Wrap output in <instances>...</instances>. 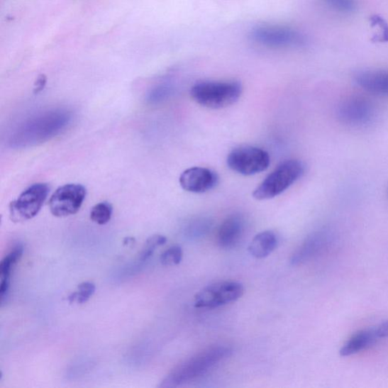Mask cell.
I'll return each instance as SVG.
<instances>
[{"instance_id":"cell-1","label":"cell","mask_w":388,"mask_h":388,"mask_svg":"<svg viewBox=\"0 0 388 388\" xmlns=\"http://www.w3.org/2000/svg\"><path fill=\"white\" fill-rule=\"evenodd\" d=\"M232 350L226 346H214L204 350L175 367L162 381L160 387L175 388L206 374L216 365L231 357Z\"/></svg>"},{"instance_id":"cell-2","label":"cell","mask_w":388,"mask_h":388,"mask_svg":"<svg viewBox=\"0 0 388 388\" xmlns=\"http://www.w3.org/2000/svg\"><path fill=\"white\" fill-rule=\"evenodd\" d=\"M243 92L235 81H207L195 84L191 90L194 101L208 109H220L235 104Z\"/></svg>"},{"instance_id":"cell-3","label":"cell","mask_w":388,"mask_h":388,"mask_svg":"<svg viewBox=\"0 0 388 388\" xmlns=\"http://www.w3.org/2000/svg\"><path fill=\"white\" fill-rule=\"evenodd\" d=\"M249 37L259 45L274 49H301L308 43L303 32L281 25L257 26L250 31Z\"/></svg>"},{"instance_id":"cell-4","label":"cell","mask_w":388,"mask_h":388,"mask_svg":"<svg viewBox=\"0 0 388 388\" xmlns=\"http://www.w3.org/2000/svg\"><path fill=\"white\" fill-rule=\"evenodd\" d=\"M302 162L291 160L281 163L254 191L253 196L257 201H266L282 194L302 176Z\"/></svg>"},{"instance_id":"cell-5","label":"cell","mask_w":388,"mask_h":388,"mask_svg":"<svg viewBox=\"0 0 388 388\" xmlns=\"http://www.w3.org/2000/svg\"><path fill=\"white\" fill-rule=\"evenodd\" d=\"M50 192L45 183L33 184L9 205L10 218L13 223H23L35 217Z\"/></svg>"},{"instance_id":"cell-6","label":"cell","mask_w":388,"mask_h":388,"mask_svg":"<svg viewBox=\"0 0 388 388\" xmlns=\"http://www.w3.org/2000/svg\"><path fill=\"white\" fill-rule=\"evenodd\" d=\"M245 292L236 282H221L210 284L194 296V306L199 309H215L239 300Z\"/></svg>"},{"instance_id":"cell-7","label":"cell","mask_w":388,"mask_h":388,"mask_svg":"<svg viewBox=\"0 0 388 388\" xmlns=\"http://www.w3.org/2000/svg\"><path fill=\"white\" fill-rule=\"evenodd\" d=\"M227 165L232 171L250 176L267 170L270 157L269 153L261 148L243 146L233 150L228 154Z\"/></svg>"},{"instance_id":"cell-8","label":"cell","mask_w":388,"mask_h":388,"mask_svg":"<svg viewBox=\"0 0 388 388\" xmlns=\"http://www.w3.org/2000/svg\"><path fill=\"white\" fill-rule=\"evenodd\" d=\"M86 194V188L82 184H69L59 187L50 199L51 214L58 218L76 214L79 211Z\"/></svg>"},{"instance_id":"cell-9","label":"cell","mask_w":388,"mask_h":388,"mask_svg":"<svg viewBox=\"0 0 388 388\" xmlns=\"http://www.w3.org/2000/svg\"><path fill=\"white\" fill-rule=\"evenodd\" d=\"M333 236L326 230L317 231L310 234L292 254L291 264L302 265L323 253L331 245Z\"/></svg>"},{"instance_id":"cell-10","label":"cell","mask_w":388,"mask_h":388,"mask_svg":"<svg viewBox=\"0 0 388 388\" xmlns=\"http://www.w3.org/2000/svg\"><path fill=\"white\" fill-rule=\"evenodd\" d=\"M337 114L343 123L348 125H363L374 115V108L368 99L361 96L349 97L340 103Z\"/></svg>"},{"instance_id":"cell-11","label":"cell","mask_w":388,"mask_h":388,"mask_svg":"<svg viewBox=\"0 0 388 388\" xmlns=\"http://www.w3.org/2000/svg\"><path fill=\"white\" fill-rule=\"evenodd\" d=\"M218 175L206 168L193 167L185 170L180 176L179 182L187 192L203 194L211 191L218 184Z\"/></svg>"},{"instance_id":"cell-12","label":"cell","mask_w":388,"mask_h":388,"mask_svg":"<svg viewBox=\"0 0 388 388\" xmlns=\"http://www.w3.org/2000/svg\"><path fill=\"white\" fill-rule=\"evenodd\" d=\"M245 230V221L242 216L235 214L228 216L219 228L217 237L218 246L226 250L235 248Z\"/></svg>"},{"instance_id":"cell-13","label":"cell","mask_w":388,"mask_h":388,"mask_svg":"<svg viewBox=\"0 0 388 388\" xmlns=\"http://www.w3.org/2000/svg\"><path fill=\"white\" fill-rule=\"evenodd\" d=\"M354 80L365 91L380 96L388 95V71L365 70L357 72Z\"/></svg>"},{"instance_id":"cell-14","label":"cell","mask_w":388,"mask_h":388,"mask_svg":"<svg viewBox=\"0 0 388 388\" xmlns=\"http://www.w3.org/2000/svg\"><path fill=\"white\" fill-rule=\"evenodd\" d=\"M379 338L375 328L362 330L353 336L340 350L342 357H349L367 350L375 345Z\"/></svg>"},{"instance_id":"cell-15","label":"cell","mask_w":388,"mask_h":388,"mask_svg":"<svg viewBox=\"0 0 388 388\" xmlns=\"http://www.w3.org/2000/svg\"><path fill=\"white\" fill-rule=\"evenodd\" d=\"M278 238L272 231H265L255 236L250 243L248 250L252 257L264 259L270 256L278 247Z\"/></svg>"},{"instance_id":"cell-16","label":"cell","mask_w":388,"mask_h":388,"mask_svg":"<svg viewBox=\"0 0 388 388\" xmlns=\"http://www.w3.org/2000/svg\"><path fill=\"white\" fill-rule=\"evenodd\" d=\"M23 246L18 245L12 251L9 253L0 262V296L1 301L8 294L10 284V276L16 264L20 260L23 254Z\"/></svg>"},{"instance_id":"cell-17","label":"cell","mask_w":388,"mask_h":388,"mask_svg":"<svg viewBox=\"0 0 388 388\" xmlns=\"http://www.w3.org/2000/svg\"><path fill=\"white\" fill-rule=\"evenodd\" d=\"M214 223L208 218L191 220L184 228V236L190 240H198L206 237L213 229Z\"/></svg>"},{"instance_id":"cell-18","label":"cell","mask_w":388,"mask_h":388,"mask_svg":"<svg viewBox=\"0 0 388 388\" xmlns=\"http://www.w3.org/2000/svg\"><path fill=\"white\" fill-rule=\"evenodd\" d=\"M113 210V206L109 203H99L92 209L91 219L97 225H106L112 218Z\"/></svg>"},{"instance_id":"cell-19","label":"cell","mask_w":388,"mask_h":388,"mask_svg":"<svg viewBox=\"0 0 388 388\" xmlns=\"http://www.w3.org/2000/svg\"><path fill=\"white\" fill-rule=\"evenodd\" d=\"M96 286L92 282H83L77 286L75 292L69 296L68 300L70 304H82L90 300V298L94 294Z\"/></svg>"},{"instance_id":"cell-20","label":"cell","mask_w":388,"mask_h":388,"mask_svg":"<svg viewBox=\"0 0 388 388\" xmlns=\"http://www.w3.org/2000/svg\"><path fill=\"white\" fill-rule=\"evenodd\" d=\"M166 242H167V238L163 235H156L149 238L140 254V260L144 262L149 260L153 256L155 250L157 248L165 245Z\"/></svg>"},{"instance_id":"cell-21","label":"cell","mask_w":388,"mask_h":388,"mask_svg":"<svg viewBox=\"0 0 388 388\" xmlns=\"http://www.w3.org/2000/svg\"><path fill=\"white\" fill-rule=\"evenodd\" d=\"M182 259V248L179 245H174L161 255L160 262L165 266H172L180 264Z\"/></svg>"},{"instance_id":"cell-22","label":"cell","mask_w":388,"mask_h":388,"mask_svg":"<svg viewBox=\"0 0 388 388\" xmlns=\"http://www.w3.org/2000/svg\"><path fill=\"white\" fill-rule=\"evenodd\" d=\"M332 9L342 13H352L357 9V0H323Z\"/></svg>"},{"instance_id":"cell-23","label":"cell","mask_w":388,"mask_h":388,"mask_svg":"<svg viewBox=\"0 0 388 388\" xmlns=\"http://www.w3.org/2000/svg\"><path fill=\"white\" fill-rule=\"evenodd\" d=\"M372 27L379 26L381 29V34L375 35L372 39L374 43H387L388 42V23L384 18L378 15H374L370 18Z\"/></svg>"},{"instance_id":"cell-24","label":"cell","mask_w":388,"mask_h":388,"mask_svg":"<svg viewBox=\"0 0 388 388\" xmlns=\"http://www.w3.org/2000/svg\"><path fill=\"white\" fill-rule=\"evenodd\" d=\"M375 328L376 335L379 339L388 338V321H384V323Z\"/></svg>"},{"instance_id":"cell-25","label":"cell","mask_w":388,"mask_h":388,"mask_svg":"<svg viewBox=\"0 0 388 388\" xmlns=\"http://www.w3.org/2000/svg\"><path fill=\"white\" fill-rule=\"evenodd\" d=\"M47 84V77L44 74H40L38 77V79L35 84L34 92L38 94L41 92Z\"/></svg>"},{"instance_id":"cell-26","label":"cell","mask_w":388,"mask_h":388,"mask_svg":"<svg viewBox=\"0 0 388 388\" xmlns=\"http://www.w3.org/2000/svg\"><path fill=\"white\" fill-rule=\"evenodd\" d=\"M134 238H126L125 241H124V243L125 245H130V243H134Z\"/></svg>"}]
</instances>
